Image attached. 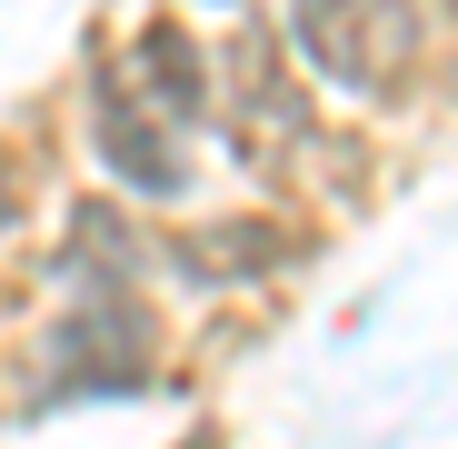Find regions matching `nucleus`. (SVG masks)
<instances>
[{"instance_id":"7ed1b4c3","label":"nucleus","mask_w":458,"mask_h":449,"mask_svg":"<svg viewBox=\"0 0 458 449\" xmlns=\"http://www.w3.org/2000/svg\"><path fill=\"white\" fill-rule=\"evenodd\" d=\"M100 160H110L130 190H149V200L190 180V170H180V140H170V120L149 130V120H140V100H130L120 81H100Z\"/></svg>"},{"instance_id":"39448f33","label":"nucleus","mask_w":458,"mask_h":449,"mask_svg":"<svg viewBox=\"0 0 458 449\" xmlns=\"http://www.w3.org/2000/svg\"><path fill=\"white\" fill-rule=\"evenodd\" d=\"M289 250V230H250V220H240V230H199L190 240V280H240V270H269Z\"/></svg>"},{"instance_id":"0eeeda50","label":"nucleus","mask_w":458,"mask_h":449,"mask_svg":"<svg viewBox=\"0 0 458 449\" xmlns=\"http://www.w3.org/2000/svg\"><path fill=\"white\" fill-rule=\"evenodd\" d=\"M190 449H219V439H190Z\"/></svg>"},{"instance_id":"f257e3e1","label":"nucleus","mask_w":458,"mask_h":449,"mask_svg":"<svg viewBox=\"0 0 458 449\" xmlns=\"http://www.w3.org/2000/svg\"><path fill=\"white\" fill-rule=\"evenodd\" d=\"M299 50L339 91H389L419 50V21H409V0H299Z\"/></svg>"},{"instance_id":"20e7f679","label":"nucleus","mask_w":458,"mask_h":449,"mask_svg":"<svg viewBox=\"0 0 458 449\" xmlns=\"http://www.w3.org/2000/svg\"><path fill=\"white\" fill-rule=\"evenodd\" d=\"M130 70L140 81H120L140 110H160V120H190L209 91H199V50H190V30H170V21H149L140 30V50H130Z\"/></svg>"},{"instance_id":"f03ea898","label":"nucleus","mask_w":458,"mask_h":449,"mask_svg":"<svg viewBox=\"0 0 458 449\" xmlns=\"http://www.w3.org/2000/svg\"><path fill=\"white\" fill-rule=\"evenodd\" d=\"M149 380V320H140V299H90L81 320H70L60 340H50V390L40 400H120V390H140Z\"/></svg>"},{"instance_id":"423d86ee","label":"nucleus","mask_w":458,"mask_h":449,"mask_svg":"<svg viewBox=\"0 0 458 449\" xmlns=\"http://www.w3.org/2000/svg\"><path fill=\"white\" fill-rule=\"evenodd\" d=\"M11 210H21V190H11V170H0V220H11Z\"/></svg>"}]
</instances>
